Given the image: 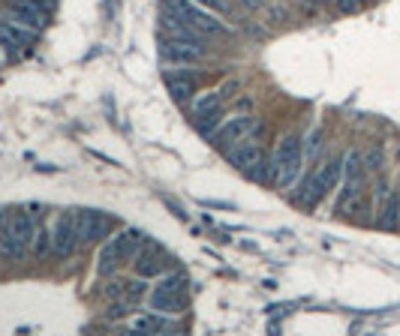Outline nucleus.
I'll list each match as a JSON object with an SVG mask.
<instances>
[{"label":"nucleus","mask_w":400,"mask_h":336,"mask_svg":"<svg viewBox=\"0 0 400 336\" xmlns=\"http://www.w3.org/2000/svg\"><path fill=\"white\" fill-rule=\"evenodd\" d=\"M36 228V213H31V207L0 210V258L22 261L34 247Z\"/></svg>","instance_id":"obj_1"},{"label":"nucleus","mask_w":400,"mask_h":336,"mask_svg":"<svg viewBox=\"0 0 400 336\" xmlns=\"http://www.w3.org/2000/svg\"><path fill=\"white\" fill-rule=\"evenodd\" d=\"M148 307L154 312L181 315L190 307V279L184 273H163L159 282L148 291Z\"/></svg>","instance_id":"obj_2"},{"label":"nucleus","mask_w":400,"mask_h":336,"mask_svg":"<svg viewBox=\"0 0 400 336\" xmlns=\"http://www.w3.org/2000/svg\"><path fill=\"white\" fill-rule=\"evenodd\" d=\"M301 162H304V141L289 132L283 141L277 145L274 156H271V187L277 189H289L301 175Z\"/></svg>","instance_id":"obj_3"},{"label":"nucleus","mask_w":400,"mask_h":336,"mask_svg":"<svg viewBox=\"0 0 400 336\" xmlns=\"http://www.w3.org/2000/svg\"><path fill=\"white\" fill-rule=\"evenodd\" d=\"M340 177H343V159L334 156V159L322 162V166H319L313 175L304 180V189H301V196H298V205L307 207V210H313L319 201H322L328 192L337 187Z\"/></svg>","instance_id":"obj_4"},{"label":"nucleus","mask_w":400,"mask_h":336,"mask_svg":"<svg viewBox=\"0 0 400 336\" xmlns=\"http://www.w3.org/2000/svg\"><path fill=\"white\" fill-rule=\"evenodd\" d=\"M163 13L184 18V22L202 30L205 36H229V27L223 22H217V13L199 6L196 0H163Z\"/></svg>","instance_id":"obj_5"},{"label":"nucleus","mask_w":400,"mask_h":336,"mask_svg":"<svg viewBox=\"0 0 400 336\" xmlns=\"http://www.w3.org/2000/svg\"><path fill=\"white\" fill-rule=\"evenodd\" d=\"M78 247H82V238H78V226H76V213H57L52 222V256L55 258H73Z\"/></svg>","instance_id":"obj_6"},{"label":"nucleus","mask_w":400,"mask_h":336,"mask_svg":"<svg viewBox=\"0 0 400 336\" xmlns=\"http://www.w3.org/2000/svg\"><path fill=\"white\" fill-rule=\"evenodd\" d=\"M76 226H78V238L87 247L103 243L106 238H112L115 231V219L103 210H76Z\"/></svg>","instance_id":"obj_7"},{"label":"nucleus","mask_w":400,"mask_h":336,"mask_svg":"<svg viewBox=\"0 0 400 336\" xmlns=\"http://www.w3.org/2000/svg\"><path fill=\"white\" fill-rule=\"evenodd\" d=\"M208 48L205 43H193V39H175V36H163L159 39V57L166 64H199L205 60Z\"/></svg>","instance_id":"obj_8"},{"label":"nucleus","mask_w":400,"mask_h":336,"mask_svg":"<svg viewBox=\"0 0 400 336\" xmlns=\"http://www.w3.org/2000/svg\"><path fill=\"white\" fill-rule=\"evenodd\" d=\"M253 129H256V117L253 115H238V117L223 120V124L211 132V141L220 150H229V147H235L241 138H247Z\"/></svg>","instance_id":"obj_9"},{"label":"nucleus","mask_w":400,"mask_h":336,"mask_svg":"<svg viewBox=\"0 0 400 336\" xmlns=\"http://www.w3.org/2000/svg\"><path fill=\"white\" fill-rule=\"evenodd\" d=\"M129 264H133L136 277H142V279H159L163 273H169L166 256L159 252V247H157V243H151V240H145V247L136 252V258L129 261Z\"/></svg>","instance_id":"obj_10"},{"label":"nucleus","mask_w":400,"mask_h":336,"mask_svg":"<svg viewBox=\"0 0 400 336\" xmlns=\"http://www.w3.org/2000/svg\"><path fill=\"white\" fill-rule=\"evenodd\" d=\"M9 18L36 30V34H43V30L48 27V13L43 6L31 3V0H9Z\"/></svg>","instance_id":"obj_11"},{"label":"nucleus","mask_w":400,"mask_h":336,"mask_svg":"<svg viewBox=\"0 0 400 336\" xmlns=\"http://www.w3.org/2000/svg\"><path fill=\"white\" fill-rule=\"evenodd\" d=\"M148 279L136 277V279H112L106 285V298L108 300H129V303H142L148 298Z\"/></svg>","instance_id":"obj_12"},{"label":"nucleus","mask_w":400,"mask_h":336,"mask_svg":"<svg viewBox=\"0 0 400 336\" xmlns=\"http://www.w3.org/2000/svg\"><path fill=\"white\" fill-rule=\"evenodd\" d=\"M129 330H136V333H178L181 324H178L172 315L151 309V312H145V315H138V319L129 321Z\"/></svg>","instance_id":"obj_13"},{"label":"nucleus","mask_w":400,"mask_h":336,"mask_svg":"<svg viewBox=\"0 0 400 336\" xmlns=\"http://www.w3.org/2000/svg\"><path fill=\"white\" fill-rule=\"evenodd\" d=\"M108 240H112V247H115L117 261L127 264V261H133V258H136V252L145 247L148 234H145V231H138V228H124V231H117L115 238H108Z\"/></svg>","instance_id":"obj_14"},{"label":"nucleus","mask_w":400,"mask_h":336,"mask_svg":"<svg viewBox=\"0 0 400 336\" xmlns=\"http://www.w3.org/2000/svg\"><path fill=\"white\" fill-rule=\"evenodd\" d=\"M166 90L175 103H190L199 94V75L196 73H166Z\"/></svg>","instance_id":"obj_15"},{"label":"nucleus","mask_w":400,"mask_h":336,"mask_svg":"<svg viewBox=\"0 0 400 336\" xmlns=\"http://www.w3.org/2000/svg\"><path fill=\"white\" fill-rule=\"evenodd\" d=\"M226 154H229V162H232L235 168H241L244 175H247V171L253 168V162H256L259 156H262V147H259V141H253V138L247 136V138L238 141L235 147H229Z\"/></svg>","instance_id":"obj_16"},{"label":"nucleus","mask_w":400,"mask_h":336,"mask_svg":"<svg viewBox=\"0 0 400 336\" xmlns=\"http://www.w3.org/2000/svg\"><path fill=\"white\" fill-rule=\"evenodd\" d=\"M163 30H166V36H175V39H193V43H205V34L199 27H193L190 22H184V18H178L172 13H163Z\"/></svg>","instance_id":"obj_17"},{"label":"nucleus","mask_w":400,"mask_h":336,"mask_svg":"<svg viewBox=\"0 0 400 336\" xmlns=\"http://www.w3.org/2000/svg\"><path fill=\"white\" fill-rule=\"evenodd\" d=\"M376 226L385 228V231H397L400 228V192H388V196L383 198Z\"/></svg>","instance_id":"obj_18"},{"label":"nucleus","mask_w":400,"mask_h":336,"mask_svg":"<svg viewBox=\"0 0 400 336\" xmlns=\"http://www.w3.org/2000/svg\"><path fill=\"white\" fill-rule=\"evenodd\" d=\"M117 268H121V261L115 256L112 240L106 238L103 247H99V256H97V277H112V273H117Z\"/></svg>","instance_id":"obj_19"},{"label":"nucleus","mask_w":400,"mask_h":336,"mask_svg":"<svg viewBox=\"0 0 400 336\" xmlns=\"http://www.w3.org/2000/svg\"><path fill=\"white\" fill-rule=\"evenodd\" d=\"M223 105V94L220 90H205V94H196L190 99V108H193V117L196 115H205V111H214Z\"/></svg>","instance_id":"obj_20"},{"label":"nucleus","mask_w":400,"mask_h":336,"mask_svg":"<svg viewBox=\"0 0 400 336\" xmlns=\"http://www.w3.org/2000/svg\"><path fill=\"white\" fill-rule=\"evenodd\" d=\"M31 256L43 261L45 256H52V228H36L34 234V247H31Z\"/></svg>","instance_id":"obj_21"},{"label":"nucleus","mask_w":400,"mask_h":336,"mask_svg":"<svg viewBox=\"0 0 400 336\" xmlns=\"http://www.w3.org/2000/svg\"><path fill=\"white\" fill-rule=\"evenodd\" d=\"M220 124H223V105L214 111H205V115H196V129L202 132V136H211Z\"/></svg>","instance_id":"obj_22"},{"label":"nucleus","mask_w":400,"mask_h":336,"mask_svg":"<svg viewBox=\"0 0 400 336\" xmlns=\"http://www.w3.org/2000/svg\"><path fill=\"white\" fill-rule=\"evenodd\" d=\"M247 177L253 180V183H271V159L262 154V156L253 162V168L247 171Z\"/></svg>","instance_id":"obj_23"},{"label":"nucleus","mask_w":400,"mask_h":336,"mask_svg":"<svg viewBox=\"0 0 400 336\" xmlns=\"http://www.w3.org/2000/svg\"><path fill=\"white\" fill-rule=\"evenodd\" d=\"M133 307H136V303H129V300H112V303H108V319H112V321H121V319H127V315L129 312H133Z\"/></svg>","instance_id":"obj_24"},{"label":"nucleus","mask_w":400,"mask_h":336,"mask_svg":"<svg viewBox=\"0 0 400 336\" xmlns=\"http://www.w3.org/2000/svg\"><path fill=\"white\" fill-rule=\"evenodd\" d=\"M196 3L211 9V13H217V15H232V0H196Z\"/></svg>","instance_id":"obj_25"},{"label":"nucleus","mask_w":400,"mask_h":336,"mask_svg":"<svg viewBox=\"0 0 400 336\" xmlns=\"http://www.w3.org/2000/svg\"><path fill=\"white\" fill-rule=\"evenodd\" d=\"M319 147H322V129H313V132L307 136V145H304V154H307V159H310V162L316 159Z\"/></svg>","instance_id":"obj_26"},{"label":"nucleus","mask_w":400,"mask_h":336,"mask_svg":"<svg viewBox=\"0 0 400 336\" xmlns=\"http://www.w3.org/2000/svg\"><path fill=\"white\" fill-rule=\"evenodd\" d=\"M241 6L250 9V13H256V9H262L265 6V0H241Z\"/></svg>","instance_id":"obj_27"},{"label":"nucleus","mask_w":400,"mask_h":336,"mask_svg":"<svg viewBox=\"0 0 400 336\" xmlns=\"http://www.w3.org/2000/svg\"><path fill=\"white\" fill-rule=\"evenodd\" d=\"M328 6H337V9H343V13H346V9H349V0H328Z\"/></svg>","instance_id":"obj_28"},{"label":"nucleus","mask_w":400,"mask_h":336,"mask_svg":"<svg viewBox=\"0 0 400 336\" xmlns=\"http://www.w3.org/2000/svg\"><path fill=\"white\" fill-rule=\"evenodd\" d=\"M364 3H370V0H349V9H346V13H352V9H358V6H364Z\"/></svg>","instance_id":"obj_29"},{"label":"nucleus","mask_w":400,"mask_h":336,"mask_svg":"<svg viewBox=\"0 0 400 336\" xmlns=\"http://www.w3.org/2000/svg\"><path fill=\"white\" fill-rule=\"evenodd\" d=\"M316 3H325V6H328V0H316Z\"/></svg>","instance_id":"obj_30"},{"label":"nucleus","mask_w":400,"mask_h":336,"mask_svg":"<svg viewBox=\"0 0 400 336\" xmlns=\"http://www.w3.org/2000/svg\"><path fill=\"white\" fill-rule=\"evenodd\" d=\"M397 156H400V150H397Z\"/></svg>","instance_id":"obj_31"}]
</instances>
